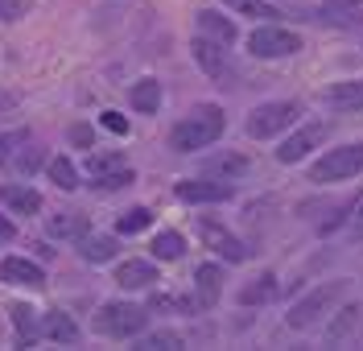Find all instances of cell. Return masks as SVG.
I'll list each match as a JSON object with an SVG mask.
<instances>
[{"mask_svg": "<svg viewBox=\"0 0 363 351\" xmlns=\"http://www.w3.org/2000/svg\"><path fill=\"white\" fill-rule=\"evenodd\" d=\"M223 108H215V104H203V108H194L186 120L174 124V133H169V149L174 153H199L206 145H215V140L223 137Z\"/></svg>", "mask_w": 363, "mask_h": 351, "instance_id": "6da1fadb", "label": "cell"}, {"mask_svg": "<svg viewBox=\"0 0 363 351\" xmlns=\"http://www.w3.org/2000/svg\"><path fill=\"white\" fill-rule=\"evenodd\" d=\"M363 174V145H339V149H326L314 165H310V182L318 186H330V182H347Z\"/></svg>", "mask_w": 363, "mask_h": 351, "instance_id": "7a4b0ae2", "label": "cell"}, {"mask_svg": "<svg viewBox=\"0 0 363 351\" xmlns=\"http://www.w3.org/2000/svg\"><path fill=\"white\" fill-rule=\"evenodd\" d=\"M145 327H149V310L133 302H108L95 314V330L108 339H136Z\"/></svg>", "mask_w": 363, "mask_h": 351, "instance_id": "3957f363", "label": "cell"}, {"mask_svg": "<svg viewBox=\"0 0 363 351\" xmlns=\"http://www.w3.org/2000/svg\"><path fill=\"white\" fill-rule=\"evenodd\" d=\"M297 116H301V104H294V99L260 104V108L248 112V137L269 140V137H277V133H285L289 124H297Z\"/></svg>", "mask_w": 363, "mask_h": 351, "instance_id": "277c9868", "label": "cell"}, {"mask_svg": "<svg viewBox=\"0 0 363 351\" xmlns=\"http://www.w3.org/2000/svg\"><path fill=\"white\" fill-rule=\"evenodd\" d=\"M342 289H347V281H326V285H318L314 294H306L301 302H294V310L285 314V323H289L294 330H310V327L318 323V318H322V314L330 310V306L339 302Z\"/></svg>", "mask_w": 363, "mask_h": 351, "instance_id": "5b68a950", "label": "cell"}, {"mask_svg": "<svg viewBox=\"0 0 363 351\" xmlns=\"http://www.w3.org/2000/svg\"><path fill=\"white\" fill-rule=\"evenodd\" d=\"M248 50L256 54V58H289V54L301 50V42H297L294 29H281V25L264 21L260 29L248 33Z\"/></svg>", "mask_w": 363, "mask_h": 351, "instance_id": "8992f818", "label": "cell"}, {"mask_svg": "<svg viewBox=\"0 0 363 351\" xmlns=\"http://www.w3.org/2000/svg\"><path fill=\"white\" fill-rule=\"evenodd\" d=\"M231 194H235L231 178H190V182H178L182 203H227Z\"/></svg>", "mask_w": 363, "mask_h": 351, "instance_id": "52a82bcc", "label": "cell"}, {"mask_svg": "<svg viewBox=\"0 0 363 351\" xmlns=\"http://www.w3.org/2000/svg\"><path fill=\"white\" fill-rule=\"evenodd\" d=\"M190 54H194V62H199V70H203L206 79H227V46L223 42H215V38H206V33H194V46H190Z\"/></svg>", "mask_w": 363, "mask_h": 351, "instance_id": "ba28073f", "label": "cell"}, {"mask_svg": "<svg viewBox=\"0 0 363 351\" xmlns=\"http://www.w3.org/2000/svg\"><path fill=\"white\" fill-rule=\"evenodd\" d=\"M322 137H326V128H322V124H306V128H297L289 140H281V149H277V162L294 165V162H301V157H310L318 145H322Z\"/></svg>", "mask_w": 363, "mask_h": 351, "instance_id": "9c48e42d", "label": "cell"}, {"mask_svg": "<svg viewBox=\"0 0 363 351\" xmlns=\"http://www.w3.org/2000/svg\"><path fill=\"white\" fill-rule=\"evenodd\" d=\"M0 281L38 289V285H45V273H42V264H33V260H25V257H4L0 260Z\"/></svg>", "mask_w": 363, "mask_h": 351, "instance_id": "30bf717a", "label": "cell"}, {"mask_svg": "<svg viewBox=\"0 0 363 351\" xmlns=\"http://www.w3.org/2000/svg\"><path fill=\"white\" fill-rule=\"evenodd\" d=\"M219 294H223V269L219 264H199V273H194V302L211 310V306H219Z\"/></svg>", "mask_w": 363, "mask_h": 351, "instance_id": "8fae6325", "label": "cell"}, {"mask_svg": "<svg viewBox=\"0 0 363 351\" xmlns=\"http://www.w3.org/2000/svg\"><path fill=\"white\" fill-rule=\"evenodd\" d=\"M322 104L335 108V112H355L363 108V79H347V83H330L322 91Z\"/></svg>", "mask_w": 363, "mask_h": 351, "instance_id": "7c38bea8", "label": "cell"}, {"mask_svg": "<svg viewBox=\"0 0 363 351\" xmlns=\"http://www.w3.org/2000/svg\"><path fill=\"white\" fill-rule=\"evenodd\" d=\"M0 203L13 211V215H38V211H42V194L33 186L9 182V186H0Z\"/></svg>", "mask_w": 363, "mask_h": 351, "instance_id": "4fadbf2b", "label": "cell"}, {"mask_svg": "<svg viewBox=\"0 0 363 351\" xmlns=\"http://www.w3.org/2000/svg\"><path fill=\"white\" fill-rule=\"evenodd\" d=\"M203 240H206V244H211V248H215L223 260H231V264L248 260V248H244V244H240L231 232H223L219 223H203Z\"/></svg>", "mask_w": 363, "mask_h": 351, "instance_id": "5bb4252c", "label": "cell"}, {"mask_svg": "<svg viewBox=\"0 0 363 351\" xmlns=\"http://www.w3.org/2000/svg\"><path fill=\"white\" fill-rule=\"evenodd\" d=\"M194 25H199V33L215 38V42H223V46H231V42L240 38V33H235V21L223 17V13H215V9H203V13L194 17Z\"/></svg>", "mask_w": 363, "mask_h": 351, "instance_id": "9a60e30c", "label": "cell"}, {"mask_svg": "<svg viewBox=\"0 0 363 351\" xmlns=\"http://www.w3.org/2000/svg\"><path fill=\"white\" fill-rule=\"evenodd\" d=\"M153 281H157L153 260H124V264L116 269V285H120V289H145V285H153Z\"/></svg>", "mask_w": 363, "mask_h": 351, "instance_id": "2e32d148", "label": "cell"}, {"mask_svg": "<svg viewBox=\"0 0 363 351\" xmlns=\"http://www.w3.org/2000/svg\"><path fill=\"white\" fill-rule=\"evenodd\" d=\"M79 257L91 260V264L112 260L116 257V235H91V232H83V235H79Z\"/></svg>", "mask_w": 363, "mask_h": 351, "instance_id": "e0dca14e", "label": "cell"}, {"mask_svg": "<svg viewBox=\"0 0 363 351\" xmlns=\"http://www.w3.org/2000/svg\"><path fill=\"white\" fill-rule=\"evenodd\" d=\"M42 335L45 339H54V343H74L79 339V327H74V318L62 314V310H50L42 318Z\"/></svg>", "mask_w": 363, "mask_h": 351, "instance_id": "ac0fdd59", "label": "cell"}, {"mask_svg": "<svg viewBox=\"0 0 363 351\" xmlns=\"http://www.w3.org/2000/svg\"><path fill=\"white\" fill-rule=\"evenodd\" d=\"M277 289H281L277 277H272V273H260V277H252L248 285L240 289V302H244V306H264V302L277 298Z\"/></svg>", "mask_w": 363, "mask_h": 351, "instance_id": "d6986e66", "label": "cell"}, {"mask_svg": "<svg viewBox=\"0 0 363 351\" xmlns=\"http://www.w3.org/2000/svg\"><path fill=\"white\" fill-rule=\"evenodd\" d=\"M128 99H133V108L140 112V116H153L161 108V83L157 79H140L133 91H128Z\"/></svg>", "mask_w": 363, "mask_h": 351, "instance_id": "ffe728a7", "label": "cell"}, {"mask_svg": "<svg viewBox=\"0 0 363 351\" xmlns=\"http://www.w3.org/2000/svg\"><path fill=\"white\" fill-rule=\"evenodd\" d=\"M83 232H87V215H79V211H62L50 219V235H58V240H79Z\"/></svg>", "mask_w": 363, "mask_h": 351, "instance_id": "44dd1931", "label": "cell"}, {"mask_svg": "<svg viewBox=\"0 0 363 351\" xmlns=\"http://www.w3.org/2000/svg\"><path fill=\"white\" fill-rule=\"evenodd\" d=\"M13 327H17V343L21 347H33L38 335H42V327H38V318H33L29 306H13Z\"/></svg>", "mask_w": 363, "mask_h": 351, "instance_id": "7402d4cb", "label": "cell"}, {"mask_svg": "<svg viewBox=\"0 0 363 351\" xmlns=\"http://www.w3.org/2000/svg\"><path fill=\"white\" fill-rule=\"evenodd\" d=\"M45 174H50V182H54L58 190H74L79 186V169H74L70 157H50V162H45Z\"/></svg>", "mask_w": 363, "mask_h": 351, "instance_id": "603a6c76", "label": "cell"}, {"mask_svg": "<svg viewBox=\"0 0 363 351\" xmlns=\"http://www.w3.org/2000/svg\"><path fill=\"white\" fill-rule=\"evenodd\" d=\"M153 223V211L149 207H133V211H124L120 219H116V232L120 235H136V232H145Z\"/></svg>", "mask_w": 363, "mask_h": 351, "instance_id": "cb8c5ba5", "label": "cell"}, {"mask_svg": "<svg viewBox=\"0 0 363 351\" xmlns=\"http://www.w3.org/2000/svg\"><path fill=\"white\" fill-rule=\"evenodd\" d=\"M231 13H240V17H256V21H272V17H281L272 4H264V0H223Z\"/></svg>", "mask_w": 363, "mask_h": 351, "instance_id": "d4e9b609", "label": "cell"}, {"mask_svg": "<svg viewBox=\"0 0 363 351\" xmlns=\"http://www.w3.org/2000/svg\"><path fill=\"white\" fill-rule=\"evenodd\" d=\"M182 252H186V240H182V232L153 235V257H157V260H178Z\"/></svg>", "mask_w": 363, "mask_h": 351, "instance_id": "484cf974", "label": "cell"}, {"mask_svg": "<svg viewBox=\"0 0 363 351\" xmlns=\"http://www.w3.org/2000/svg\"><path fill=\"white\" fill-rule=\"evenodd\" d=\"M355 323H359V306H342L339 318H335V323H330V330H326V339H330V343H342V339L355 330Z\"/></svg>", "mask_w": 363, "mask_h": 351, "instance_id": "4316f807", "label": "cell"}, {"mask_svg": "<svg viewBox=\"0 0 363 351\" xmlns=\"http://www.w3.org/2000/svg\"><path fill=\"white\" fill-rule=\"evenodd\" d=\"M128 182H136V174L128 169V165H120V169H108V174H95L91 186L95 190H124Z\"/></svg>", "mask_w": 363, "mask_h": 351, "instance_id": "83f0119b", "label": "cell"}, {"mask_svg": "<svg viewBox=\"0 0 363 351\" xmlns=\"http://www.w3.org/2000/svg\"><path fill=\"white\" fill-rule=\"evenodd\" d=\"M136 347H140V351H178L182 347V335H174V330H157V335H145Z\"/></svg>", "mask_w": 363, "mask_h": 351, "instance_id": "f1b7e54d", "label": "cell"}, {"mask_svg": "<svg viewBox=\"0 0 363 351\" xmlns=\"http://www.w3.org/2000/svg\"><path fill=\"white\" fill-rule=\"evenodd\" d=\"M120 165H124V157H120V153H95V157H87L91 178H95V174H108V169H120Z\"/></svg>", "mask_w": 363, "mask_h": 351, "instance_id": "f546056e", "label": "cell"}, {"mask_svg": "<svg viewBox=\"0 0 363 351\" xmlns=\"http://www.w3.org/2000/svg\"><path fill=\"white\" fill-rule=\"evenodd\" d=\"M70 145H79V149H91L95 145V133H91V124H70Z\"/></svg>", "mask_w": 363, "mask_h": 351, "instance_id": "4dcf8cb0", "label": "cell"}, {"mask_svg": "<svg viewBox=\"0 0 363 351\" xmlns=\"http://www.w3.org/2000/svg\"><path fill=\"white\" fill-rule=\"evenodd\" d=\"M244 157H219V162L211 165V174H223V178H231V174H244Z\"/></svg>", "mask_w": 363, "mask_h": 351, "instance_id": "1f68e13d", "label": "cell"}, {"mask_svg": "<svg viewBox=\"0 0 363 351\" xmlns=\"http://www.w3.org/2000/svg\"><path fill=\"white\" fill-rule=\"evenodd\" d=\"M38 165H42V149H38V145H29L21 157H17V169H21V174H33Z\"/></svg>", "mask_w": 363, "mask_h": 351, "instance_id": "d6a6232c", "label": "cell"}, {"mask_svg": "<svg viewBox=\"0 0 363 351\" xmlns=\"http://www.w3.org/2000/svg\"><path fill=\"white\" fill-rule=\"evenodd\" d=\"M99 124H104L108 133H116V137H124V133H128V120L120 116V112H104V116H99Z\"/></svg>", "mask_w": 363, "mask_h": 351, "instance_id": "836d02e7", "label": "cell"}, {"mask_svg": "<svg viewBox=\"0 0 363 351\" xmlns=\"http://www.w3.org/2000/svg\"><path fill=\"white\" fill-rule=\"evenodd\" d=\"M21 9H25V0H0V17H4V21H17Z\"/></svg>", "mask_w": 363, "mask_h": 351, "instance_id": "e575fe53", "label": "cell"}, {"mask_svg": "<svg viewBox=\"0 0 363 351\" xmlns=\"http://www.w3.org/2000/svg\"><path fill=\"white\" fill-rule=\"evenodd\" d=\"M17 140H25V133H4V137H0V162H9V153H13Z\"/></svg>", "mask_w": 363, "mask_h": 351, "instance_id": "d590c367", "label": "cell"}, {"mask_svg": "<svg viewBox=\"0 0 363 351\" xmlns=\"http://www.w3.org/2000/svg\"><path fill=\"white\" fill-rule=\"evenodd\" d=\"M13 235H17V228H13V223L0 215V244H4V240H13Z\"/></svg>", "mask_w": 363, "mask_h": 351, "instance_id": "8d00e7d4", "label": "cell"}, {"mask_svg": "<svg viewBox=\"0 0 363 351\" xmlns=\"http://www.w3.org/2000/svg\"><path fill=\"white\" fill-rule=\"evenodd\" d=\"M355 235H363V203H359V215H355Z\"/></svg>", "mask_w": 363, "mask_h": 351, "instance_id": "74e56055", "label": "cell"}, {"mask_svg": "<svg viewBox=\"0 0 363 351\" xmlns=\"http://www.w3.org/2000/svg\"><path fill=\"white\" fill-rule=\"evenodd\" d=\"M330 4H347V9H355V4H363V0H330Z\"/></svg>", "mask_w": 363, "mask_h": 351, "instance_id": "f35d334b", "label": "cell"}]
</instances>
